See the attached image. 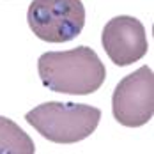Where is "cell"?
<instances>
[{
    "mask_svg": "<svg viewBox=\"0 0 154 154\" xmlns=\"http://www.w3.org/2000/svg\"><path fill=\"white\" fill-rule=\"evenodd\" d=\"M30 30L46 43H67L85 27L82 0H32L27 13Z\"/></svg>",
    "mask_w": 154,
    "mask_h": 154,
    "instance_id": "obj_3",
    "label": "cell"
},
{
    "mask_svg": "<svg viewBox=\"0 0 154 154\" xmlns=\"http://www.w3.org/2000/svg\"><path fill=\"white\" fill-rule=\"evenodd\" d=\"M37 73L48 91L71 96L96 92L106 78L105 64L89 46L43 53L37 60Z\"/></svg>",
    "mask_w": 154,
    "mask_h": 154,
    "instance_id": "obj_1",
    "label": "cell"
},
{
    "mask_svg": "<svg viewBox=\"0 0 154 154\" xmlns=\"http://www.w3.org/2000/svg\"><path fill=\"white\" fill-rule=\"evenodd\" d=\"M32 138L11 119L0 115V154H34Z\"/></svg>",
    "mask_w": 154,
    "mask_h": 154,
    "instance_id": "obj_6",
    "label": "cell"
},
{
    "mask_svg": "<svg viewBox=\"0 0 154 154\" xmlns=\"http://www.w3.org/2000/svg\"><path fill=\"white\" fill-rule=\"evenodd\" d=\"M113 117L126 128H140L154 113V75L149 66L124 76L112 96Z\"/></svg>",
    "mask_w": 154,
    "mask_h": 154,
    "instance_id": "obj_4",
    "label": "cell"
},
{
    "mask_svg": "<svg viewBox=\"0 0 154 154\" xmlns=\"http://www.w3.org/2000/svg\"><path fill=\"white\" fill-rule=\"evenodd\" d=\"M101 119V110L83 103L48 101L25 115V121L50 142L76 143L89 138Z\"/></svg>",
    "mask_w": 154,
    "mask_h": 154,
    "instance_id": "obj_2",
    "label": "cell"
},
{
    "mask_svg": "<svg viewBox=\"0 0 154 154\" xmlns=\"http://www.w3.org/2000/svg\"><path fill=\"white\" fill-rule=\"evenodd\" d=\"M101 43L115 66L124 67L145 57L149 43L142 21L133 16H115L101 34Z\"/></svg>",
    "mask_w": 154,
    "mask_h": 154,
    "instance_id": "obj_5",
    "label": "cell"
}]
</instances>
